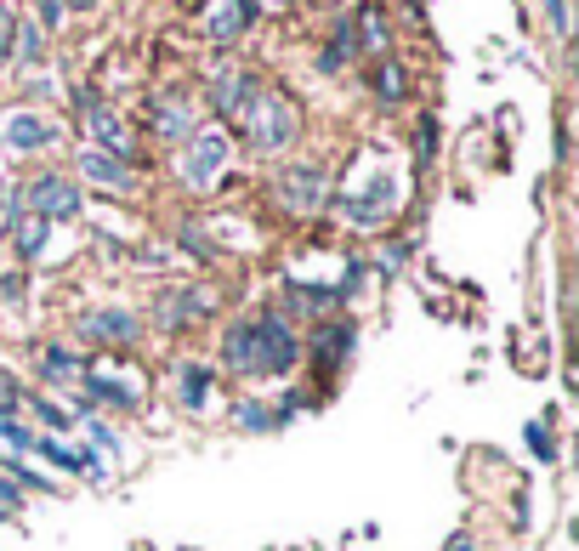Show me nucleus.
<instances>
[{"label":"nucleus","instance_id":"nucleus-1","mask_svg":"<svg viewBox=\"0 0 579 551\" xmlns=\"http://www.w3.org/2000/svg\"><path fill=\"white\" fill-rule=\"evenodd\" d=\"M245 324H250V375H290L301 364V341L284 324V307H256Z\"/></svg>","mask_w":579,"mask_h":551},{"label":"nucleus","instance_id":"nucleus-2","mask_svg":"<svg viewBox=\"0 0 579 551\" xmlns=\"http://www.w3.org/2000/svg\"><path fill=\"white\" fill-rule=\"evenodd\" d=\"M245 131H250V148L256 154H284L296 148L301 137V108L284 97V91H256V103L245 108Z\"/></svg>","mask_w":579,"mask_h":551},{"label":"nucleus","instance_id":"nucleus-3","mask_svg":"<svg viewBox=\"0 0 579 551\" xmlns=\"http://www.w3.org/2000/svg\"><path fill=\"white\" fill-rule=\"evenodd\" d=\"M228 131L222 125H199L188 137V148H182V182H188L193 194H211L216 182H222V171H228Z\"/></svg>","mask_w":579,"mask_h":551},{"label":"nucleus","instance_id":"nucleus-4","mask_svg":"<svg viewBox=\"0 0 579 551\" xmlns=\"http://www.w3.org/2000/svg\"><path fill=\"white\" fill-rule=\"evenodd\" d=\"M335 211H341V222L347 228H386V216L398 211V177L392 171H375V182H364V188H347V194L335 199Z\"/></svg>","mask_w":579,"mask_h":551},{"label":"nucleus","instance_id":"nucleus-5","mask_svg":"<svg viewBox=\"0 0 579 551\" xmlns=\"http://www.w3.org/2000/svg\"><path fill=\"white\" fill-rule=\"evenodd\" d=\"M23 205L35 216H46V222H69V216L86 211V194H80V182H69L63 171H40L35 182H23L18 188Z\"/></svg>","mask_w":579,"mask_h":551},{"label":"nucleus","instance_id":"nucleus-6","mask_svg":"<svg viewBox=\"0 0 579 551\" xmlns=\"http://www.w3.org/2000/svg\"><path fill=\"white\" fill-rule=\"evenodd\" d=\"M273 194L290 216H313L330 205V171L324 165H290V171L273 177Z\"/></svg>","mask_w":579,"mask_h":551},{"label":"nucleus","instance_id":"nucleus-7","mask_svg":"<svg viewBox=\"0 0 579 551\" xmlns=\"http://www.w3.org/2000/svg\"><path fill=\"white\" fill-rule=\"evenodd\" d=\"M74 336L80 341H103V347H131L142 336V319L125 313V307H91L74 319Z\"/></svg>","mask_w":579,"mask_h":551},{"label":"nucleus","instance_id":"nucleus-8","mask_svg":"<svg viewBox=\"0 0 579 551\" xmlns=\"http://www.w3.org/2000/svg\"><path fill=\"white\" fill-rule=\"evenodd\" d=\"M80 120H86V131L97 137V148H103V154H114V160H131V154H137V137H131V125H125L108 103H91Z\"/></svg>","mask_w":579,"mask_h":551},{"label":"nucleus","instance_id":"nucleus-9","mask_svg":"<svg viewBox=\"0 0 579 551\" xmlns=\"http://www.w3.org/2000/svg\"><path fill=\"white\" fill-rule=\"evenodd\" d=\"M29 449H35L40 461H52L57 472H80V478H91V483L103 478V461H97L91 449H69L63 438H57V432H40V438H35Z\"/></svg>","mask_w":579,"mask_h":551},{"label":"nucleus","instance_id":"nucleus-10","mask_svg":"<svg viewBox=\"0 0 579 551\" xmlns=\"http://www.w3.org/2000/svg\"><path fill=\"white\" fill-rule=\"evenodd\" d=\"M171 381H176V398H182V409H193V415H199V409H211V404H222V398H216V370L211 364H176L171 370Z\"/></svg>","mask_w":579,"mask_h":551},{"label":"nucleus","instance_id":"nucleus-11","mask_svg":"<svg viewBox=\"0 0 579 551\" xmlns=\"http://www.w3.org/2000/svg\"><path fill=\"white\" fill-rule=\"evenodd\" d=\"M256 18H262V0H216V6H211V23H205V29H211L216 46H233V40L245 35Z\"/></svg>","mask_w":579,"mask_h":551},{"label":"nucleus","instance_id":"nucleus-12","mask_svg":"<svg viewBox=\"0 0 579 551\" xmlns=\"http://www.w3.org/2000/svg\"><path fill=\"white\" fill-rule=\"evenodd\" d=\"M256 91H262V80H256V74L228 69V74L211 86V103H216V114H222V120H245V108L256 103Z\"/></svg>","mask_w":579,"mask_h":551},{"label":"nucleus","instance_id":"nucleus-13","mask_svg":"<svg viewBox=\"0 0 579 551\" xmlns=\"http://www.w3.org/2000/svg\"><path fill=\"white\" fill-rule=\"evenodd\" d=\"M80 398H86L91 409H97V404H108V409H137V404H142V387H125L120 375L86 370V375H80Z\"/></svg>","mask_w":579,"mask_h":551},{"label":"nucleus","instance_id":"nucleus-14","mask_svg":"<svg viewBox=\"0 0 579 551\" xmlns=\"http://www.w3.org/2000/svg\"><path fill=\"white\" fill-rule=\"evenodd\" d=\"M80 177L97 182V188H108V194H131V171H125V160H114V154H103V148H80Z\"/></svg>","mask_w":579,"mask_h":551},{"label":"nucleus","instance_id":"nucleus-15","mask_svg":"<svg viewBox=\"0 0 579 551\" xmlns=\"http://www.w3.org/2000/svg\"><path fill=\"white\" fill-rule=\"evenodd\" d=\"M6 143L18 148V154H35V148L57 143V131L40 120V114H12V120H6Z\"/></svg>","mask_w":579,"mask_h":551},{"label":"nucleus","instance_id":"nucleus-16","mask_svg":"<svg viewBox=\"0 0 579 551\" xmlns=\"http://www.w3.org/2000/svg\"><path fill=\"white\" fill-rule=\"evenodd\" d=\"M352 341H358L352 324H324V330L313 336V364H318V370H335V364L352 353Z\"/></svg>","mask_w":579,"mask_h":551},{"label":"nucleus","instance_id":"nucleus-17","mask_svg":"<svg viewBox=\"0 0 579 551\" xmlns=\"http://www.w3.org/2000/svg\"><path fill=\"white\" fill-rule=\"evenodd\" d=\"M46 239H52V222H46V216H35V211L12 216V245H18L23 262H35L40 250H46Z\"/></svg>","mask_w":579,"mask_h":551},{"label":"nucleus","instance_id":"nucleus-18","mask_svg":"<svg viewBox=\"0 0 579 551\" xmlns=\"http://www.w3.org/2000/svg\"><path fill=\"white\" fill-rule=\"evenodd\" d=\"M154 131L165 137V143H188L199 125H193V108L188 103H159L154 108Z\"/></svg>","mask_w":579,"mask_h":551},{"label":"nucleus","instance_id":"nucleus-19","mask_svg":"<svg viewBox=\"0 0 579 551\" xmlns=\"http://www.w3.org/2000/svg\"><path fill=\"white\" fill-rule=\"evenodd\" d=\"M35 370H40V381H74V387H80V375H86V358H74L69 347H46Z\"/></svg>","mask_w":579,"mask_h":551},{"label":"nucleus","instance_id":"nucleus-20","mask_svg":"<svg viewBox=\"0 0 579 551\" xmlns=\"http://www.w3.org/2000/svg\"><path fill=\"white\" fill-rule=\"evenodd\" d=\"M375 97H381L386 108L409 97V74L398 69V57H381V69H375Z\"/></svg>","mask_w":579,"mask_h":551},{"label":"nucleus","instance_id":"nucleus-21","mask_svg":"<svg viewBox=\"0 0 579 551\" xmlns=\"http://www.w3.org/2000/svg\"><path fill=\"white\" fill-rule=\"evenodd\" d=\"M12 57H18V63H40V57H46V29H40V23H18V29H12Z\"/></svg>","mask_w":579,"mask_h":551},{"label":"nucleus","instance_id":"nucleus-22","mask_svg":"<svg viewBox=\"0 0 579 551\" xmlns=\"http://www.w3.org/2000/svg\"><path fill=\"white\" fill-rule=\"evenodd\" d=\"M154 330H165V336L188 330V313H182V290H165V296L154 302Z\"/></svg>","mask_w":579,"mask_h":551},{"label":"nucleus","instance_id":"nucleus-23","mask_svg":"<svg viewBox=\"0 0 579 551\" xmlns=\"http://www.w3.org/2000/svg\"><path fill=\"white\" fill-rule=\"evenodd\" d=\"M233 421H239L245 432H267V427H279V415H273V409H267L262 398H245V404L233 409Z\"/></svg>","mask_w":579,"mask_h":551},{"label":"nucleus","instance_id":"nucleus-24","mask_svg":"<svg viewBox=\"0 0 579 551\" xmlns=\"http://www.w3.org/2000/svg\"><path fill=\"white\" fill-rule=\"evenodd\" d=\"M29 404L23 398V387H18V375H6L0 370V421H18V409Z\"/></svg>","mask_w":579,"mask_h":551},{"label":"nucleus","instance_id":"nucleus-25","mask_svg":"<svg viewBox=\"0 0 579 551\" xmlns=\"http://www.w3.org/2000/svg\"><path fill=\"white\" fill-rule=\"evenodd\" d=\"M523 444L534 449V461H557V444H551L545 421H528V427H523Z\"/></svg>","mask_w":579,"mask_h":551},{"label":"nucleus","instance_id":"nucleus-26","mask_svg":"<svg viewBox=\"0 0 579 551\" xmlns=\"http://www.w3.org/2000/svg\"><path fill=\"white\" fill-rule=\"evenodd\" d=\"M415 154H421V165H432V154H438V120L432 114L415 125Z\"/></svg>","mask_w":579,"mask_h":551},{"label":"nucleus","instance_id":"nucleus-27","mask_svg":"<svg viewBox=\"0 0 579 551\" xmlns=\"http://www.w3.org/2000/svg\"><path fill=\"white\" fill-rule=\"evenodd\" d=\"M29 404H35V415L46 421V432H69V421H74L69 409H57L52 398H29Z\"/></svg>","mask_w":579,"mask_h":551},{"label":"nucleus","instance_id":"nucleus-28","mask_svg":"<svg viewBox=\"0 0 579 551\" xmlns=\"http://www.w3.org/2000/svg\"><path fill=\"white\" fill-rule=\"evenodd\" d=\"M352 23H364L369 46H386V18H381V6H358V18H352Z\"/></svg>","mask_w":579,"mask_h":551},{"label":"nucleus","instance_id":"nucleus-29","mask_svg":"<svg viewBox=\"0 0 579 551\" xmlns=\"http://www.w3.org/2000/svg\"><path fill=\"white\" fill-rule=\"evenodd\" d=\"M12 29H18V12H12V0H0V69L12 63Z\"/></svg>","mask_w":579,"mask_h":551},{"label":"nucleus","instance_id":"nucleus-30","mask_svg":"<svg viewBox=\"0 0 579 551\" xmlns=\"http://www.w3.org/2000/svg\"><path fill=\"white\" fill-rule=\"evenodd\" d=\"M0 444H12V449H29V444H35V432L23 427V421H0Z\"/></svg>","mask_w":579,"mask_h":551},{"label":"nucleus","instance_id":"nucleus-31","mask_svg":"<svg viewBox=\"0 0 579 551\" xmlns=\"http://www.w3.org/2000/svg\"><path fill=\"white\" fill-rule=\"evenodd\" d=\"M63 18H69V6H63V0H40V29H57Z\"/></svg>","mask_w":579,"mask_h":551},{"label":"nucleus","instance_id":"nucleus-32","mask_svg":"<svg viewBox=\"0 0 579 551\" xmlns=\"http://www.w3.org/2000/svg\"><path fill=\"white\" fill-rule=\"evenodd\" d=\"M86 432L108 449V455H120V438H114V427H103V421H86Z\"/></svg>","mask_w":579,"mask_h":551},{"label":"nucleus","instance_id":"nucleus-33","mask_svg":"<svg viewBox=\"0 0 579 551\" xmlns=\"http://www.w3.org/2000/svg\"><path fill=\"white\" fill-rule=\"evenodd\" d=\"M545 18H551L557 35H568V0H545Z\"/></svg>","mask_w":579,"mask_h":551},{"label":"nucleus","instance_id":"nucleus-34","mask_svg":"<svg viewBox=\"0 0 579 551\" xmlns=\"http://www.w3.org/2000/svg\"><path fill=\"white\" fill-rule=\"evenodd\" d=\"M18 500H23V489H18V483H12V478H0V512H12Z\"/></svg>","mask_w":579,"mask_h":551},{"label":"nucleus","instance_id":"nucleus-35","mask_svg":"<svg viewBox=\"0 0 579 551\" xmlns=\"http://www.w3.org/2000/svg\"><path fill=\"white\" fill-rule=\"evenodd\" d=\"M449 551H477V540H472V534H455V540H449Z\"/></svg>","mask_w":579,"mask_h":551},{"label":"nucleus","instance_id":"nucleus-36","mask_svg":"<svg viewBox=\"0 0 579 551\" xmlns=\"http://www.w3.org/2000/svg\"><path fill=\"white\" fill-rule=\"evenodd\" d=\"M63 6H69V12H91V6H97V0H63Z\"/></svg>","mask_w":579,"mask_h":551}]
</instances>
